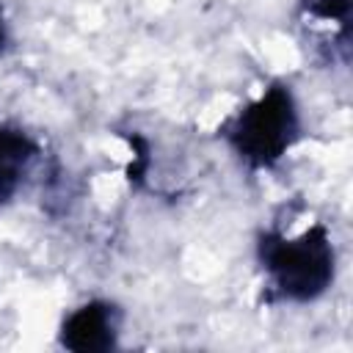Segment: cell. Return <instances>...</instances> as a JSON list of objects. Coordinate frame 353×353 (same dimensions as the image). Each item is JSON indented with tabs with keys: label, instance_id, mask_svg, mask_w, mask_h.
Listing matches in <instances>:
<instances>
[{
	"label": "cell",
	"instance_id": "obj_1",
	"mask_svg": "<svg viewBox=\"0 0 353 353\" xmlns=\"http://www.w3.org/2000/svg\"><path fill=\"white\" fill-rule=\"evenodd\" d=\"M259 265L273 292L284 301L306 303L334 284L336 254L323 223H312L295 237L265 232L259 237Z\"/></svg>",
	"mask_w": 353,
	"mask_h": 353
},
{
	"label": "cell",
	"instance_id": "obj_2",
	"mask_svg": "<svg viewBox=\"0 0 353 353\" xmlns=\"http://www.w3.org/2000/svg\"><path fill=\"white\" fill-rule=\"evenodd\" d=\"M298 138V108L284 85H270L265 94L240 110L226 127V141L254 168L279 163Z\"/></svg>",
	"mask_w": 353,
	"mask_h": 353
},
{
	"label": "cell",
	"instance_id": "obj_3",
	"mask_svg": "<svg viewBox=\"0 0 353 353\" xmlns=\"http://www.w3.org/2000/svg\"><path fill=\"white\" fill-rule=\"evenodd\" d=\"M119 312L105 301H88L66 314L61 325V345L77 353H97L116 345Z\"/></svg>",
	"mask_w": 353,
	"mask_h": 353
},
{
	"label": "cell",
	"instance_id": "obj_4",
	"mask_svg": "<svg viewBox=\"0 0 353 353\" xmlns=\"http://www.w3.org/2000/svg\"><path fill=\"white\" fill-rule=\"evenodd\" d=\"M33 154H36V143L25 132L0 127V201L14 196Z\"/></svg>",
	"mask_w": 353,
	"mask_h": 353
},
{
	"label": "cell",
	"instance_id": "obj_5",
	"mask_svg": "<svg viewBox=\"0 0 353 353\" xmlns=\"http://www.w3.org/2000/svg\"><path fill=\"white\" fill-rule=\"evenodd\" d=\"M6 41V25H3V8H0V47Z\"/></svg>",
	"mask_w": 353,
	"mask_h": 353
}]
</instances>
